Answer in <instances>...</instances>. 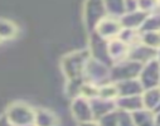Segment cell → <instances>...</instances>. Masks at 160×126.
I'll return each mask as SVG.
<instances>
[{
  "label": "cell",
  "mask_w": 160,
  "mask_h": 126,
  "mask_svg": "<svg viewBox=\"0 0 160 126\" xmlns=\"http://www.w3.org/2000/svg\"><path fill=\"white\" fill-rule=\"evenodd\" d=\"M121 23L116 22L115 19H102L98 23V32L102 35H110V34H117L121 30Z\"/></svg>",
  "instance_id": "cell-3"
},
{
  "label": "cell",
  "mask_w": 160,
  "mask_h": 126,
  "mask_svg": "<svg viewBox=\"0 0 160 126\" xmlns=\"http://www.w3.org/2000/svg\"><path fill=\"white\" fill-rule=\"evenodd\" d=\"M142 44L159 49L160 48V32H141L140 37Z\"/></svg>",
  "instance_id": "cell-4"
},
{
  "label": "cell",
  "mask_w": 160,
  "mask_h": 126,
  "mask_svg": "<svg viewBox=\"0 0 160 126\" xmlns=\"http://www.w3.org/2000/svg\"><path fill=\"white\" fill-rule=\"evenodd\" d=\"M156 58H158V61H159V63H160V48L158 49V54H156Z\"/></svg>",
  "instance_id": "cell-6"
},
{
  "label": "cell",
  "mask_w": 160,
  "mask_h": 126,
  "mask_svg": "<svg viewBox=\"0 0 160 126\" xmlns=\"http://www.w3.org/2000/svg\"><path fill=\"white\" fill-rule=\"evenodd\" d=\"M158 3H159V7H160V0H158Z\"/></svg>",
  "instance_id": "cell-7"
},
{
  "label": "cell",
  "mask_w": 160,
  "mask_h": 126,
  "mask_svg": "<svg viewBox=\"0 0 160 126\" xmlns=\"http://www.w3.org/2000/svg\"><path fill=\"white\" fill-rule=\"evenodd\" d=\"M140 32H160V9L146 15Z\"/></svg>",
  "instance_id": "cell-2"
},
{
  "label": "cell",
  "mask_w": 160,
  "mask_h": 126,
  "mask_svg": "<svg viewBox=\"0 0 160 126\" xmlns=\"http://www.w3.org/2000/svg\"><path fill=\"white\" fill-rule=\"evenodd\" d=\"M105 8L111 14H124L126 13L125 9V0H103Z\"/></svg>",
  "instance_id": "cell-5"
},
{
  "label": "cell",
  "mask_w": 160,
  "mask_h": 126,
  "mask_svg": "<svg viewBox=\"0 0 160 126\" xmlns=\"http://www.w3.org/2000/svg\"><path fill=\"white\" fill-rule=\"evenodd\" d=\"M146 13L142 10H134V12H126V14L121 18V25L128 28V29H140L145 18Z\"/></svg>",
  "instance_id": "cell-1"
}]
</instances>
